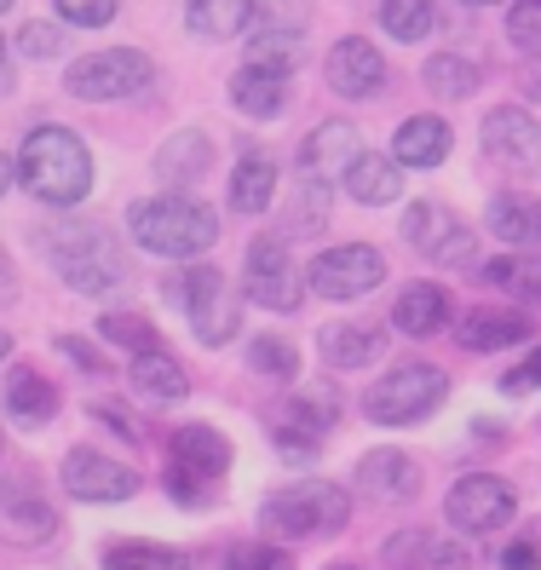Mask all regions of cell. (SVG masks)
Segmentation results:
<instances>
[{"mask_svg": "<svg viewBox=\"0 0 541 570\" xmlns=\"http://www.w3.org/2000/svg\"><path fill=\"white\" fill-rule=\"evenodd\" d=\"M432 265H472V230L461 225V230H455V237H450L444 248H437V254H432Z\"/></svg>", "mask_w": 541, "mask_h": 570, "instance_id": "c3c4849f", "label": "cell"}, {"mask_svg": "<svg viewBox=\"0 0 541 570\" xmlns=\"http://www.w3.org/2000/svg\"><path fill=\"white\" fill-rule=\"evenodd\" d=\"M386 570H466V548L437 530H397L381 548Z\"/></svg>", "mask_w": 541, "mask_h": 570, "instance_id": "2e32d148", "label": "cell"}, {"mask_svg": "<svg viewBox=\"0 0 541 570\" xmlns=\"http://www.w3.org/2000/svg\"><path fill=\"white\" fill-rule=\"evenodd\" d=\"M484 225H490L513 254H541V203H535V196H524V190H501V196H490Z\"/></svg>", "mask_w": 541, "mask_h": 570, "instance_id": "ffe728a7", "label": "cell"}, {"mask_svg": "<svg viewBox=\"0 0 541 570\" xmlns=\"http://www.w3.org/2000/svg\"><path fill=\"white\" fill-rule=\"evenodd\" d=\"M530 317L524 312H506V306H479V312H466L455 323V346L461 352H506V346H519L530 341Z\"/></svg>", "mask_w": 541, "mask_h": 570, "instance_id": "d6986e66", "label": "cell"}, {"mask_svg": "<svg viewBox=\"0 0 541 570\" xmlns=\"http://www.w3.org/2000/svg\"><path fill=\"white\" fill-rule=\"evenodd\" d=\"M248 368L259 381H294L299 375V352L294 341H283V334H259V341H248Z\"/></svg>", "mask_w": 541, "mask_h": 570, "instance_id": "74e56055", "label": "cell"}, {"mask_svg": "<svg viewBox=\"0 0 541 570\" xmlns=\"http://www.w3.org/2000/svg\"><path fill=\"white\" fill-rule=\"evenodd\" d=\"M0 410L12 415V426L23 432H36L58 415V386L41 375V368H29V363H12L7 368V392H0Z\"/></svg>", "mask_w": 541, "mask_h": 570, "instance_id": "ac0fdd59", "label": "cell"}, {"mask_svg": "<svg viewBox=\"0 0 541 570\" xmlns=\"http://www.w3.org/2000/svg\"><path fill=\"white\" fill-rule=\"evenodd\" d=\"M150 81H156V63L139 47H98L63 70V92L81 98V105H116V98L145 92Z\"/></svg>", "mask_w": 541, "mask_h": 570, "instance_id": "52a82bcc", "label": "cell"}, {"mask_svg": "<svg viewBox=\"0 0 541 570\" xmlns=\"http://www.w3.org/2000/svg\"><path fill=\"white\" fill-rule=\"evenodd\" d=\"M58 352H63V357H76V363L87 368V375H105V368H110V363H105V352H98V346H87V341H76V334H63V341H58Z\"/></svg>", "mask_w": 541, "mask_h": 570, "instance_id": "bcb514c9", "label": "cell"}, {"mask_svg": "<svg viewBox=\"0 0 541 570\" xmlns=\"http://www.w3.org/2000/svg\"><path fill=\"white\" fill-rule=\"evenodd\" d=\"M323 76H328V87L341 92V98H381V87H386V58H381L375 41L346 36V41L328 47Z\"/></svg>", "mask_w": 541, "mask_h": 570, "instance_id": "5bb4252c", "label": "cell"}, {"mask_svg": "<svg viewBox=\"0 0 541 570\" xmlns=\"http://www.w3.org/2000/svg\"><path fill=\"white\" fill-rule=\"evenodd\" d=\"M450 317H455L450 288H437V283H410L397 294V306H392L397 334H410V341H432V334H444Z\"/></svg>", "mask_w": 541, "mask_h": 570, "instance_id": "44dd1931", "label": "cell"}, {"mask_svg": "<svg viewBox=\"0 0 541 570\" xmlns=\"http://www.w3.org/2000/svg\"><path fill=\"white\" fill-rule=\"evenodd\" d=\"M0 530H7L12 542H41V535L58 530V513H52V501L41 495L36 479L0 473Z\"/></svg>", "mask_w": 541, "mask_h": 570, "instance_id": "9a60e30c", "label": "cell"}, {"mask_svg": "<svg viewBox=\"0 0 541 570\" xmlns=\"http://www.w3.org/2000/svg\"><path fill=\"white\" fill-rule=\"evenodd\" d=\"M323 219H328V179H312L306 174V185L294 190V214H288L283 237H306V230H317Z\"/></svg>", "mask_w": 541, "mask_h": 570, "instance_id": "ab89813d", "label": "cell"}, {"mask_svg": "<svg viewBox=\"0 0 541 570\" xmlns=\"http://www.w3.org/2000/svg\"><path fill=\"white\" fill-rule=\"evenodd\" d=\"M167 495H174L179 501V508H208V501H214V484L208 479H201V473H190V466H179V461H167Z\"/></svg>", "mask_w": 541, "mask_h": 570, "instance_id": "b9f144b4", "label": "cell"}, {"mask_svg": "<svg viewBox=\"0 0 541 570\" xmlns=\"http://www.w3.org/2000/svg\"><path fill=\"white\" fill-rule=\"evenodd\" d=\"M270 196H277V161H270L265 150H248L230 167V208L236 214H265Z\"/></svg>", "mask_w": 541, "mask_h": 570, "instance_id": "f546056e", "label": "cell"}, {"mask_svg": "<svg viewBox=\"0 0 541 570\" xmlns=\"http://www.w3.org/2000/svg\"><path fill=\"white\" fill-rule=\"evenodd\" d=\"M437 18V0H381V29L392 41H426V29Z\"/></svg>", "mask_w": 541, "mask_h": 570, "instance_id": "8d00e7d4", "label": "cell"}, {"mask_svg": "<svg viewBox=\"0 0 541 570\" xmlns=\"http://www.w3.org/2000/svg\"><path fill=\"white\" fill-rule=\"evenodd\" d=\"M479 277L501 294L524 299V306H541V254H501V259L479 265Z\"/></svg>", "mask_w": 541, "mask_h": 570, "instance_id": "d6a6232c", "label": "cell"}, {"mask_svg": "<svg viewBox=\"0 0 541 570\" xmlns=\"http://www.w3.org/2000/svg\"><path fill=\"white\" fill-rule=\"evenodd\" d=\"M18 52L23 58H36V63H47V58H58L63 52V29L58 23H23V36H18Z\"/></svg>", "mask_w": 541, "mask_h": 570, "instance_id": "f6af8a7d", "label": "cell"}, {"mask_svg": "<svg viewBox=\"0 0 541 570\" xmlns=\"http://www.w3.org/2000/svg\"><path fill=\"white\" fill-rule=\"evenodd\" d=\"M0 63H7V41H0Z\"/></svg>", "mask_w": 541, "mask_h": 570, "instance_id": "91938a15", "label": "cell"}, {"mask_svg": "<svg viewBox=\"0 0 541 570\" xmlns=\"http://www.w3.org/2000/svg\"><path fill=\"white\" fill-rule=\"evenodd\" d=\"M41 254L47 265L87 299H110L116 288H127V248L110 237L105 225H76V219H58L41 230Z\"/></svg>", "mask_w": 541, "mask_h": 570, "instance_id": "7a4b0ae2", "label": "cell"}, {"mask_svg": "<svg viewBox=\"0 0 541 570\" xmlns=\"http://www.w3.org/2000/svg\"><path fill=\"white\" fill-rule=\"evenodd\" d=\"M450 139L455 132L444 116H410L392 139V156H397V167H437L450 156Z\"/></svg>", "mask_w": 541, "mask_h": 570, "instance_id": "83f0119b", "label": "cell"}, {"mask_svg": "<svg viewBox=\"0 0 541 570\" xmlns=\"http://www.w3.org/2000/svg\"><path fill=\"white\" fill-rule=\"evenodd\" d=\"M450 397V375L437 363H421V357H403L397 368H386V375L363 392V421L375 426H415L426 421L437 404Z\"/></svg>", "mask_w": 541, "mask_h": 570, "instance_id": "5b68a950", "label": "cell"}, {"mask_svg": "<svg viewBox=\"0 0 541 570\" xmlns=\"http://www.w3.org/2000/svg\"><path fill=\"white\" fill-rule=\"evenodd\" d=\"M501 386H506V392H535V386H541V346H535V352H530Z\"/></svg>", "mask_w": 541, "mask_h": 570, "instance_id": "7dc6e473", "label": "cell"}, {"mask_svg": "<svg viewBox=\"0 0 541 570\" xmlns=\"http://www.w3.org/2000/svg\"><path fill=\"white\" fill-rule=\"evenodd\" d=\"M254 18V0H185V29L201 41H230Z\"/></svg>", "mask_w": 541, "mask_h": 570, "instance_id": "4dcf8cb0", "label": "cell"}, {"mask_svg": "<svg viewBox=\"0 0 541 570\" xmlns=\"http://www.w3.org/2000/svg\"><path fill=\"white\" fill-rule=\"evenodd\" d=\"M98 334H105L110 346H127V357L156 346V323L145 312H105V317H98Z\"/></svg>", "mask_w": 541, "mask_h": 570, "instance_id": "f35d334b", "label": "cell"}, {"mask_svg": "<svg viewBox=\"0 0 541 570\" xmlns=\"http://www.w3.org/2000/svg\"><path fill=\"white\" fill-rule=\"evenodd\" d=\"M12 179H18V167H12L7 156H0V196H7V190H12Z\"/></svg>", "mask_w": 541, "mask_h": 570, "instance_id": "f5cc1de1", "label": "cell"}, {"mask_svg": "<svg viewBox=\"0 0 541 570\" xmlns=\"http://www.w3.org/2000/svg\"><path fill=\"white\" fill-rule=\"evenodd\" d=\"M105 570H190V559L167 542H145V535H116L105 542Z\"/></svg>", "mask_w": 541, "mask_h": 570, "instance_id": "836d02e7", "label": "cell"}, {"mask_svg": "<svg viewBox=\"0 0 541 570\" xmlns=\"http://www.w3.org/2000/svg\"><path fill=\"white\" fill-rule=\"evenodd\" d=\"M341 179H346V190H352V203H363V208H386V203H397V190H403V167H397V156L357 150Z\"/></svg>", "mask_w": 541, "mask_h": 570, "instance_id": "d4e9b609", "label": "cell"}, {"mask_svg": "<svg viewBox=\"0 0 541 570\" xmlns=\"http://www.w3.org/2000/svg\"><path fill=\"white\" fill-rule=\"evenodd\" d=\"M208 167H214V139L201 127L174 132V139H161V150H156V179L161 185H196Z\"/></svg>", "mask_w": 541, "mask_h": 570, "instance_id": "cb8c5ba5", "label": "cell"}, {"mask_svg": "<svg viewBox=\"0 0 541 570\" xmlns=\"http://www.w3.org/2000/svg\"><path fill=\"white\" fill-rule=\"evenodd\" d=\"M386 283V254L368 243H346V248H323L306 265V288H317L323 299H363L368 288Z\"/></svg>", "mask_w": 541, "mask_h": 570, "instance_id": "9c48e42d", "label": "cell"}, {"mask_svg": "<svg viewBox=\"0 0 541 570\" xmlns=\"http://www.w3.org/2000/svg\"><path fill=\"white\" fill-rule=\"evenodd\" d=\"M248 63L270 76H294L306 63V29H259L248 47Z\"/></svg>", "mask_w": 541, "mask_h": 570, "instance_id": "d590c367", "label": "cell"}, {"mask_svg": "<svg viewBox=\"0 0 541 570\" xmlns=\"http://www.w3.org/2000/svg\"><path fill=\"white\" fill-rule=\"evenodd\" d=\"M334 410H341V397L334 386H299L288 404L277 410V426H270V444H277L288 461H312L317 455V439L334 426Z\"/></svg>", "mask_w": 541, "mask_h": 570, "instance_id": "8fae6325", "label": "cell"}, {"mask_svg": "<svg viewBox=\"0 0 541 570\" xmlns=\"http://www.w3.org/2000/svg\"><path fill=\"white\" fill-rule=\"evenodd\" d=\"M421 81H426L432 98H444V105H461V98L479 92L484 70H479V63H472L466 52H432V58H426V70H421Z\"/></svg>", "mask_w": 541, "mask_h": 570, "instance_id": "1f68e13d", "label": "cell"}, {"mask_svg": "<svg viewBox=\"0 0 541 570\" xmlns=\"http://www.w3.org/2000/svg\"><path fill=\"white\" fill-rule=\"evenodd\" d=\"M63 490H70L76 501H127V495H139V473H132L127 461L105 455V450H70L63 455Z\"/></svg>", "mask_w": 541, "mask_h": 570, "instance_id": "7c38bea8", "label": "cell"}, {"mask_svg": "<svg viewBox=\"0 0 541 570\" xmlns=\"http://www.w3.org/2000/svg\"><path fill=\"white\" fill-rule=\"evenodd\" d=\"M7 363H12V334L0 328V368H7Z\"/></svg>", "mask_w": 541, "mask_h": 570, "instance_id": "11a10c76", "label": "cell"}, {"mask_svg": "<svg viewBox=\"0 0 541 570\" xmlns=\"http://www.w3.org/2000/svg\"><path fill=\"white\" fill-rule=\"evenodd\" d=\"M0 12H12V0H0Z\"/></svg>", "mask_w": 541, "mask_h": 570, "instance_id": "680465c9", "label": "cell"}, {"mask_svg": "<svg viewBox=\"0 0 541 570\" xmlns=\"http://www.w3.org/2000/svg\"><path fill=\"white\" fill-rule=\"evenodd\" d=\"M230 105L243 110L248 121H277L288 110V76H270V70L243 63V70L230 76Z\"/></svg>", "mask_w": 541, "mask_h": 570, "instance_id": "4316f807", "label": "cell"}, {"mask_svg": "<svg viewBox=\"0 0 541 570\" xmlns=\"http://www.w3.org/2000/svg\"><path fill=\"white\" fill-rule=\"evenodd\" d=\"M328 570H363V564H328Z\"/></svg>", "mask_w": 541, "mask_h": 570, "instance_id": "6f0895ef", "label": "cell"}, {"mask_svg": "<svg viewBox=\"0 0 541 570\" xmlns=\"http://www.w3.org/2000/svg\"><path fill=\"white\" fill-rule=\"evenodd\" d=\"M167 299L190 317V334L201 346H230L243 334V294L225 283V272L214 265H185V272L167 283Z\"/></svg>", "mask_w": 541, "mask_h": 570, "instance_id": "8992f818", "label": "cell"}, {"mask_svg": "<svg viewBox=\"0 0 541 570\" xmlns=\"http://www.w3.org/2000/svg\"><path fill=\"white\" fill-rule=\"evenodd\" d=\"M116 12H121V0H58V18L76 29H105L116 23Z\"/></svg>", "mask_w": 541, "mask_h": 570, "instance_id": "ee69618b", "label": "cell"}, {"mask_svg": "<svg viewBox=\"0 0 541 570\" xmlns=\"http://www.w3.org/2000/svg\"><path fill=\"white\" fill-rule=\"evenodd\" d=\"M127 230L145 254H161V259H196L219 243V214L196 196H145V203L127 208Z\"/></svg>", "mask_w": 541, "mask_h": 570, "instance_id": "3957f363", "label": "cell"}, {"mask_svg": "<svg viewBox=\"0 0 541 570\" xmlns=\"http://www.w3.org/2000/svg\"><path fill=\"white\" fill-rule=\"evenodd\" d=\"M466 7H501V0H466Z\"/></svg>", "mask_w": 541, "mask_h": 570, "instance_id": "9f6ffc18", "label": "cell"}, {"mask_svg": "<svg viewBox=\"0 0 541 570\" xmlns=\"http://www.w3.org/2000/svg\"><path fill=\"white\" fill-rule=\"evenodd\" d=\"M535 564H541V553L530 542H513V548L501 553V570H535Z\"/></svg>", "mask_w": 541, "mask_h": 570, "instance_id": "681fc988", "label": "cell"}, {"mask_svg": "<svg viewBox=\"0 0 541 570\" xmlns=\"http://www.w3.org/2000/svg\"><path fill=\"white\" fill-rule=\"evenodd\" d=\"M403 243H410V248H421L426 259L437 254V248H444L450 237H455V230H461V219L444 208V203H410V214H403Z\"/></svg>", "mask_w": 541, "mask_h": 570, "instance_id": "e575fe53", "label": "cell"}, {"mask_svg": "<svg viewBox=\"0 0 541 570\" xmlns=\"http://www.w3.org/2000/svg\"><path fill=\"white\" fill-rule=\"evenodd\" d=\"M12 288H18V283H12V265L0 259V299H12Z\"/></svg>", "mask_w": 541, "mask_h": 570, "instance_id": "db71d44e", "label": "cell"}, {"mask_svg": "<svg viewBox=\"0 0 541 570\" xmlns=\"http://www.w3.org/2000/svg\"><path fill=\"white\" fill-rule=\"evenodd\" d=\"M174 461L190 466V473H201L208 484H219L230 473V444H225V432H214V426H179L174 432Z\"/></svg>", "mask_w": 541, "mask_h": 570, "instance_id": "f1b7e54d", "label": "cell"}, {"mask_svg": "<svg viewBox=\"0 0 541 570\" xmlns=\"http://www.w3.org/2000/svg\"><path fill=\"white\" fill-rule=\"evenodd\" d=\"M506 41L524 52H541V0H513L506 7Z\"/></svg>", "mask_w": 541, "mask_h": 570, "instance_id": "60d3db41", "label": "cell"}, {"mask_svg": "<svg viewBox=\"0 0 541 570\" xmlns=\"http://www.w3.org/2000/svg\"><path fill=\"white\" fill-rule=\"evenodd\" d=\"M352 524V495L334 479H299L265 495L259 530L277 542H312V535H341Z\"/></svg>", "mask_w": 541, "mask_h": 570, "instance_id": "277c9868", "label": "cell"}, {"mask_svg": "<svg viewBox=\"0 0 541 570\" xmlns=\"http://www.w3.org/2000/svg\"><path fill=\"white\" fill-rule=\"evenodd\" d=\"M415 490H421V466L403 455V450H368L357 461V495L363 501L392 508V501H410Z\"/></svg>", "mask_w": 541, "mask_h": 570, "instance_id": "e0dca14e", "label": "cell"}, {"mask_svg": "<svg viewBox=\"0 0 541 570\" xmlns=\"http://www.w3.org/2000/svg\"><path fill=\"white\" fill-rule=\"evenodd\" d=\"M127 381H132V392H139V397H150V404H179V397L190 392L185 363L167 357L161 346L132 352V357H127Z\"/></svg>", "mask_w": 541, "mask_h": 570, "instance_id": "7402d4cb", "label": "cell"}, {"mask_svg": "<svg viewBox=\"0 0 541 570\" xmlns=\"http://www.w3.org/2000/svg\"><path fill=\"white\" fill-rule=\"evenodd\" d=\"M386 346V328L381 323H328L317 334V357L328 368H363V363H375Z\"/></svg>", "mask_w": 541, "mask_h": 570, "instance_id": "603a6c76", "label": "cell"}, {"mask_svg": "<svg viewBox=\"0 0 541 570\" xmlns=\"http://www.w3.org/2000/svg\"><path fill=\"white\" fill-rule=\"evenodd\" d=\"M513 513H519V495H513V484H501L495 473H466L444 495V519L461 535H495Z\"/></svg>", "mask_w": 541, "mask_h": 570, "instance_id": "30bf717a", "label": "cell"}, {"mask_svg": "<svg viewBox=\"0 0 541 570\" xmlns=\"http://www.w3.org/2000/svg\"><path fill=\"white\" fill-rule=\"evenodd\" d=\"M484 150L513 167V174H541V121L519 105H501L484 116Z\"/></svg>", "mask_w": 541, "mask_h": 570, "instance_id": "4fadbf2b", "label": "cell"}, {"mask_svg": "<svg viewBox=\"0 0 541 570\" xmlns=\"http://www.w3.org/2000/svg\"><path fill=\"white\" fill-rule=\"evenodd\" d=\"M243 294L265 312H299V299H306V277H299V265L288 254V237H254L248 243V259H243Z\"/></svg>", "mask_w": 541, "mask_h": 570, "instance_id": "ba28073f", "label": "cell"}, {"mask_svg": "<svg viewBox=\"0 0 541 570\" xmlns=\"http://www.w3.org/2000/svg\"><path fill=\"white\" fill-rule=\"evenodd\" d=\"M352 156H357V127L341 121V116H334V121H317V127L306 132V145H299V167H306L312 179H328L334 167L346 174Z\"/></svg>", "mask_w": 541, "mask_h": 570, "instance_id": "484cf974", "label": "cell"}, {"mask_svg": "<svg viewBox=\"0 0 541 570\" xmlns=\"http://www.w3.org/2000/svg\"><path fill=\"white\" fill-rule=\"evenodd\" d=\"M18 185L36 196L47 208H76L87 203L92 190V150L76 127H58V121H41L29 127V139L18 150Z\"/></svg>", "mask_w": 541, "mask_h": 570, "instance_id": "6da1fadb", "label": "cell"}, {"mask_svg": "<svg viewBox=\"0 0 541 570\" xmlns=\"http://www.w3.org/2000/svg\"><path fill=\"white\" fill-rule=\"evenodd\" d=\"M524 98H541V52H530L524 63Z\"/></svg>", "mask_w": 541, "mask_h": 570, "instance_id": "816d5d0a", "label": "cell"}, {"mask_svg": "<svg viewBox=\"0 0 541 570\" xmlns=\"http://www.w3.org/2000/svg\"><path fill=\"white\" fill-rule=\"evenodd\" d=\"M98 415H105V421H110L116 432H127V439H132V444H139V421H127V415H121L116 404H98Z\"/></svg>", "mask_w": 541, "mask_h": 570, "instance_id": "f907efd6", "label": "cell"}, {"mask_svg": "<svg viewBox=\"0 0 541 570\" xmlns=\"http://www.w3.org/2000/svg\"><path fill=\"white\" fill-rule=\"evenodd\" d=\"M225 570H294V559L277 542H248V548H230Z\"/></svg>", "mask_w": 541, "mask_h": 570, "instance_id": "7bdbcfd3", "label": "cell"}]
</instances>
